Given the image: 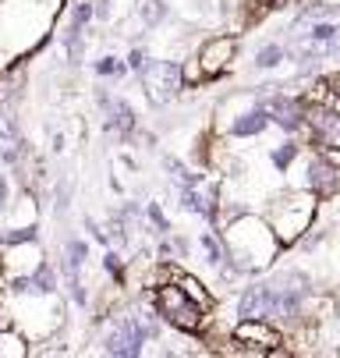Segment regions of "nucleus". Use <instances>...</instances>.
I'll use <instances>...</instances> for the list:
<instances>
[{
  "label": "nucleus",
  "mask_w": 340,
  "mask_h": 358,
  "mask_svg": "<svg viewBox=\"0 0 340 358\" xmlns=\"http://www.w3.org/2000/svg\"><path fill=\"white\" fill-rule=\"evenodd\" d=\"M220 241H223V252L227 259L241 270V273H252V270H266L276 252L283 248V241L276 238L273 224L259 220V217H234L223 231H220Z\"/></svg>",
  "instance_id": "1"
},
{
  "label": "nucleus",
  "mask_w": 340,
  "mask_h": 358,
  "mask_svg": "<svg viewBox=\"0 0 340 358\" xmlns=\"http://www.w3.org/2000/svg\"><path fill=\"white\" fill-rule=\"evenodd\" d=\"M316 192L312 188H302V192H287L280 202H273V213H269V224L276 231V238L287 245H295L305 238V231L312 227L316 220Z\"/></svg>",
  "instance_id": "2"
},
{
  "label": "nucleus",
  "mask_w": 340,
  "mask_h": 358,
  "mask_svg": "<svg viewBox=\"0 0 340 358\" xmlns=\"http://www.w3.org/2000/svg\"><path fill=\"white\" fill-rule=\"evenodd\" d=\"M153 301H156V313L174 327V330H181V334H202V327H206V305L199 301V298H191L177 280H170V284H160L156 287V294H153Z\"/></svg>",
  "instance_id": "3"
},
{
  "label": "nucleus",
  "mask_w": 340,
  "mask_h": 358,
  "mask_svg": "<svg viewBox=\"0 0 340 358\" xmlns=\"http://www.w3.org/2000/svg\"><path fill=\"white\" fill-rule=\"evenodd\" d=\"M138 78H142L145 96H149L156 107H163V103H170L174 92L181 89L184 71H181L177 61H145V68L138 71Z\"/></svg>",
  "instance_id": "4"
},
{
  "label": "nucleus",
  "mask_w": 340,
  "mask_h": 358,
  "mask_svg": "<svg viewBox=\"0 0 340 358\" xmlns=\"http://www.w3.org/2000/svg\"><path fill=\"white\" fill-rule=\"evenodd\" d=\"M305 188H312L319 199L340 195V164L333 160V152L319 149V157H309V164H305Z\"/></svg>",
  "instance_id": "5"
},
{
  "label": "nucleus",
  "mask_w": 340,
  "mask_h": 358,
  "mask_svg": "<svg viewBox=\"0 0 340 358\" xmlns=\"http://www.w3.org/2000/svg\"><path fill=\"white\" fill-rule=\"evenodd\" d=\"M234 54H237V39L234 36H213V39H206L202 50H199V57H195V64L202 71V82L220 78L227 71V64L234 61Z\"/></svg>",
  "instance_id": "6"
},
{
  "label": "nucleus",
  "mask_w": 340,
  "mask_h": 358,
  "mask_svg": "<svg viewBox=\"0 0 340 358\" xmlns=\"http://www.w3.org/2000/svg\"><path fill=\"white\" fill-rule=\"evenodd\" d=\"M234 341L237 344H249L252 351H280V344H283V334L269 323V320H241L237 327H234Z\"/></svg>",
  "instance_id": "7"
},
{
  "label": "nucleus",
  "mask_w": 340,
  "mask_h": 358,
  "mask_svg": "<svg viewBox=\"0 0 340 358\" xmlns=\"http://www.w3.org/2000/svg\"><path fill=\"white\" fill-rule=\"evenodd\" d=\"M266 110L273 117V124H280L287 135H295L305 128V99L295 96H269L266 99Z\"/></svg>",
  "instance_id": "8"
},
{
  "label": "nucleus",
  "mask_w": 340,
  "mask_h": 358,
  "mask_svg": "<svg viewBox=\"0 0 340 358\" xmlns=\"http://www.w3.org/2000/svg\"><path fill=\"white\" fill-rule=\"evenodd\" d=\"M273 301H276L273 280H263V284L245 287L237 313H241V320H273Z\"/></svg>",
  "instance_id": "9"
},
{
  "label": "nucleus",
  "mask_w": 340,
  "mask_h": 358,
  "mask_svg": "<svg viewBox=\"0 0 340 358\" xmlns=\"http://www.w3.org/2000/svg\"><path fill=\"white\" fill-rule=\"evenodd\" d=\"M273 117H269V110H266V103H263V99H256V103L252 107H245V110H241L230 124H223L220 131H227L230 138H252V135H259L266 124H269Z\"/></svg>",
  "instance_id": "10"
},
{
  "label": "nucleus",
  "mask_w": 340,
  "mask_h": 358,
  "mask_svg": "<svg viewBox=\"0 0 340 358\" xmlns=\"http://www.w3.org/2000/svg\"><path fill=\"white\" fill-rule=\"evenodd\" d=\"M110 121H107V131H114V135H121V138H128L131 131H135V110L124 103V99H110Z\"/></svg>",
  "instance_id": "11"
},
{
  "label": "nucleus",
  "mask_w": 340,
  "mask_h": 358,
  "mask_svg": "<svg viewBox=\"0 0 340 358\" xmlns=\"http://www.w3.org/2000/svg\"><path fill=\"white\" fill-rule=\"evenodd\" d=\"M167 4H163V0H142V8H138V18H142V25L145 29H156L163 18H167Z\"/></svg>",
  "instance_id": "12"
},
{
  "label": "nucleus",
  "mask_w": 340,
  "mask_h": 358,
  "mask_svg": "<svg viewBox=\"0 0 340 358\" xmlns=\"http://www.w3.org/2000/svg\"><path fill=\"white\" fill-rule=\"evenodd\" d=\"M309 43H319V46H333V43H340V25H333V22H312V29H309Z\"/></svg>",
  "instance_id": "13"
},
{
  "label": "nucleus",
  "mask_w": 340,
  "mask_h": 358,
  "mask_svg": "<svg viewBox=\"0 0 340 358\" xmlns=\"http://www.w3.org/2000/svg\"><path fill=\"white\" fill-rule=\"evenodd\" d=\"M283 61V46L280 43H269V46H263L259 54H256V68L259 71H269V68H276Z\"/></svg>",
  "instance_id": "14"
},
{
  "label": "nucleus",
  "mask_w": 340,
  "mask_h": 358,
  "mask_svg": "<svg viewBox=\"0 0 340 358\" xmlns=\"http://www.w3.org/2000/svg\"><path fill=\"white\" fill-rule=\"evenodd\" d=\"M295 157H298V142H280V145L269 152V160H273V167H276V171H287Z\"/></svg>",
  "instance_id": "15"
},
{
  "label": "nucleus",
  "mask_w": 340,
  "mask_h": 358,
  "mask_svg": "<svg viewBox=\"0 0 340 358\" xmlns=\"http://www.w3.org/2000/svg\"><path fill=\"white\" fill-rule=\"evenodd\" d=\"M177 284H181V287H184V291H188L191 298H199V301L206 305V309H209V305H213L209 291H206V287H202V284H199L195 277H191V273H177Z\"/></svg>",
  "instance_id": "16"
},
{
  "label": "nucleus",
  "mask_w": 340,
  "mask_h": 358,
  "mask_svg": "<svg viewBox=\"0 0 340 358\" xmlns=\"http://www.w3.org/2000/svg\"><path fill=\"white\" fill-rule=\"evenodd\" d=\"M199 248L206 252V263H209V266H220V263L227 259V252L216 245V238H213V234H199Z\"/></svg>",
  "instance_id": "17"
},
{
  "label": "nucleus",
  "mask_w": 340,
  "mask_h": 358,
  "mask_svg": "<svg viewBox=\"0 0 340 358\" xmlns=\"http://www.w3.org/2000/svg\"><path fill=\"white\" fill-rule=\"evenodd\" d=\"M131 68L128 64H121L117 57H100V61H96V75H100V78H121V75H128Z\"/></svg>",
  "instance_id": "18"
},
{
  "label": "nucleus",
  "mask_w": 340,
  "mask_h": 358,
  "mask_svg": "<svg viewBox=\"0 0 340 358\" xmlns=\"http://www.w3.org/2000/svg\"><path fill=\"white\" fill-rule=\"evenodd\" d=\"M145 217L153 220V227H156V231H170V224H167V217H163V210L156 206V202H149V206H145Z\"/></svg>",
  "instance_id": "19"
},
{
  "label": "nucleus",
  "mask_w": 340,
  "mask_h": 358,
  "mask_svg": "<svg viewBox=\"0 0 340 358\" xmlns=\"http://www.w3.org/2000/svg\"><path fill=\"white\" fill-rule=\"evenodd\" d=\"M103 266H107V273H114V277L121 280V273H124V259H121V255H117L114 248L103 255Z\"/></svg>",
  "instance_id": "20"
},
{
  "label": "nucleus",
  "mask_w": 340,
  "mask_h": 358,
  "mask_svg": "<svg viewBox=\"0 0 340 358\" xmlns=\"http://www.w3.org/2000/svg\"><path fill=\"white\" fill-rule=\"evenodd\" d=\"M145 61H149V57H145V54H142V50H131V54H128V68H131L135 75H138V71L145 68Z\"/></svg>",
  "instance_id": "21"
},
{
  "label": "nucleus",
  "mask_w": 340,
  "mask_h": 358,
  "mask_svg": "<svg viewBox=\"0 0 340 358\" xmlns=\"http://www.w3.org/2000/svg\"><path fill=\"white\" fill-rule=\"evenodd\" d=\"M0 210H8V174H0Z\"/></svg>",
  "instance_id": "22"
},
{
  "label": "nucleus",
  "mask_w": 340,
  "mask_h": 358,
  "mask_svg": "<svg viewBox=\"0 0 340 358\" xmlns=\"http://www.w3.org/2000/svg\"><path fill=\"white\" fill-rule=\"evenodd\" d=\"M326 85H330V89H333V92H337V96H340V75H333V78H330V82H326Z\"/></svg>",
  "instance_id": "23"
}]
</instances>
